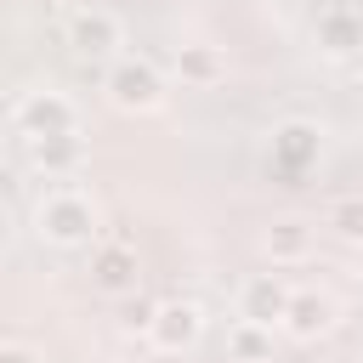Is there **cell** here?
<instances>
[{
	"label": "cell",
	"instance_id": "9",
	"mask_svg": "<svg viewBox=\"0 0 363 363\" xmlns=\"http://www.w3.org/2000/svg\"><path fill=\"white\" fill-rule=\"evenodd\" d=\"M312 244H318V221H306V216H278V221H267V233H261V255H267L272 267L306 261Z\"/></svg>",
	"mask_w": 363,
	"mask_h": 363
},
{
	"label": "cell",
	"instance_id": "3",
	"mask_svg": "<svg viewBox=\"0 0 363 363\" xmlns=\"http://www.w3.org/2000/svg\"><path fill=\"white\" fill-rule=\"evenodd\" d=\"M11 130L17 136H57V130H79V113L62 91H23L11 102Z\"/></svg>",
	"mask_w": 363,
	"mask_h": 363
},
{
	"label": "cell",
	"instance_id": "12",
	"mask_svg": "<svg viewBox=\"0 0 363 363\" xmlns=\"http://www.w3.org/2000/svg\"><path fill=\"white\" fill-rule=\"evenodd\" d=\"M312 45H318L323 57H352V51L363 45V17L346 11V6L318 11V23H312Z\"/></svg>",
	"mask_w": 363,
	"mask_h": 363
},
{
	"label": "cell",
	"instance_id": "5",
	"mask_svg": "<svg viewBox=\"0 0 363 363\" xmlns=\"http://www.w3.org/2000/svg\"><path fill=\"white\" fill-rule=\"evenodd\" d=\"M323 159V125L312 119H284L272 130V170L278 176H306Z\"/></svg>",
	"mask_w": 363,
	"mask_h": 363
},
{
	"label": "cell",
	"instance_id": "10",
	"mask_svg": "<svg viewBox=\"0 0 363 363\" xmlns=\"http://www.w3.org/2000/svg\"><path fill=\"white\" fill-rule=\"evenodd\" d=\"M289 284L278 278V272H255V278H244V289H238V318H255V323H284V312H289Z\"/></svg>",
	"mask_w": 363,
	"mask_h": 363
},
{
	"label": "cell",
	"instance_id": "4",
	"mask_svg": "<svg viewBox=\"0 0 363 363\" xmlns=\"http://www.w3.org/2000/svg\"><path fill=\"white\" fill-rule=\"evenodd\" d=\"M68 45H74V57H85V62H113L119 57V45H125V28H119V17L113 11H102V6H85V11H74L68 17Z\"/></svg>",
	"mask_w": 363,
	"mask_h": 363
},
{
	"label": "cell",
	"instance_id": "8",
	"mask_svg": "<svg viewBox=\"0 0 363 363\" xmlns=\"http://www.w3.org/2000/svg\"><path fill=\"white\" fill-rule=\"evenodd\" d=\"M199 335H204V306L199 301H159V318L147 329L153 352H187V346H199Z\"/></svg>",
	"mask_w": 363,
	"mask_h": 363
},
{
	"label": "cell",
	"instance_id": "15",
	"mask_svg": "<svg viewBox=\"0 0 363 363\" xmlns=\"http://www.w3.org/2000/svg\"><path fill=\"white\" fill-rule=\"evenodd\" d=\"M323 227H329L335 238H346V244H357V238H363V193H346V199H329V204H323Z\"/></svg>",
	"mask_w": 363,
	"mask_h": 363
},
{
	"label": "cell",
	"instance_id": "1",
	"mask_svg": "<svg viewBox=\"0 0 363 363\" xmlns=\"http://www.w3.org/2000/svg\"><path fill=\"white\" fill-rule=\"evenodd\" d=\"M34 233L57 250H79L96 238V204L74 187H51L40 204H34Z\"/></svg>",
	"mask_w": 363,
	"mask_h": 363
},
{
	"label": "cell",
	"instance_id": "6",
	"mask_svg": "<svg viewBox=\"0 0 363 363\" xmlns=\"http://www.w3.org/2000/svg\"><path fill=\"white\" fill-rule=\"evenodd\" d=\"M136 278H142V261H136V244L130 238H102L91 250V284L102 295H136Z\"/></svg>",
	"mask_w": 363,
	"mask_h": 363
},
{
	"label": "cell",
	"instance_id": "13",
	"mask_svg": "<svg viewBox=\"0 0 363 363\" xmlns=\"http://www.w3.org/2000/svg\"><path fill=\"white\" fill-rule=\"evenodd\" d=\"M176 79L182 85H193V91H210V85H221L227 79V57H221V45H204V40H187V45H176Z\"/></svg>",
	"mask_w": 363,
	"mask_h": 363
},
{
	"label": "cell",
	"instance_id": "7",
	"mask_svg": "<svg viewBox=\"0 0 363 363\" xmlns=\"http://www.w3.org/2000/svg\"><path fill=\"white\" fill-rule=\"evenodd\" d=\"M28 170H40L45 182H62L85 164V136L79 130H57V136H23Z\"/></svg>",
	"mask_w": 363,
	"mask_h": 363
},
{
	"label": "cell",
	"instance_id": "16",
	"mask_svg": "<svg viewBox=\"0 0 363 363\" xmlns=\"http://www.w3.org/2000/svg\"><path fill=\"white\" fill-rule=\"evenodd\" d=\"M153 318H159V301H147V295H125V312H119V329L125 335H147L153 329Z\"/></svg>",
	"mask_w": 363,
	"mask_h": 363
},
{
	"label": "cell",
	"instance_id": "11",
	"mask_svg": "<svg viewBox=\"0 0 363 363\" xmlns=\"http://www.w3.org/2000/svg\"><path fill=\"white\" fill-rule=\"evenodd\" d=\"M335 295H323V289H295L289 295V312H284V335H295V340H318V335H329L335 329Z\"/></svg>",
	"mask_w": 363,
	"mask_h": 363
},
{
	"label": "cell",
	"instance_id": "19",
	"mask_svg": "<svg viewBox=\"0 0 363 363\" xmlns=\"http://www.w3.org/2000/svg\"><path fill=\"white\" fill-rule=\"evenodd\" d=\"M261 363H278V357H261Z\"/></svg>",
	"mask_w": 363,
	"mask_h": 363
},
{
	"label": "cell",
	"instance_id": "14",
	"mask_svg": "<svg viewBox=\"0 0 363 363\" xmlns=\"http://www.w3.org/2000/svg\"><path fill=\"white\" fill-rule=\"evenodd\" d=\"M227 357H233V363H261V357H272V323L238 318V323L227 329Z\"/></svg>",
	"mask_w": 363,
	"mask_h": 363
},
{
	"label": "cell",
	"instance_id": "18",
	"mask_svg": "<svg viewBox=\"0 0 363 363\" xmlns=\"http://www.w3.org/2000/svg\"><path fill=\"white\" fill-rule=\"evenodd\" d=\"M238 6H261V0H238Z\"/></svg>",
	"mask_w": 363,
	"mask_h": 363
},
{
	"label": "cell",
	"instance_id": "2",
	"mask_svg": "<svg viewBox=\"0 0 363 363\" xmlns=\"http://www.w3.org/2000/svg\"><path fill=\"white\" fill-rule=\"evenodd\" d=\"M102 91H108V102H113L119 113H153V108L164 102V74H159L147 57H113Z\"/></svg>",
	"mask_w": 363,
	"mask_h": 363
},
{
	"label": "cell",
	"instance_id": "17",
	"mask_svg": "<svg viewBox=\"0 0 363 363\" xmlns=\"http://www.w3.org/2000/svg\"><path fill=\"white\" fill-rule=\"evenodd\" d=\"M0 363H45V357H40L28 340H6V346H0Z\"/></svg>",
	"mask_w": 363,
	"mask_h": 363
}]
</instances>
